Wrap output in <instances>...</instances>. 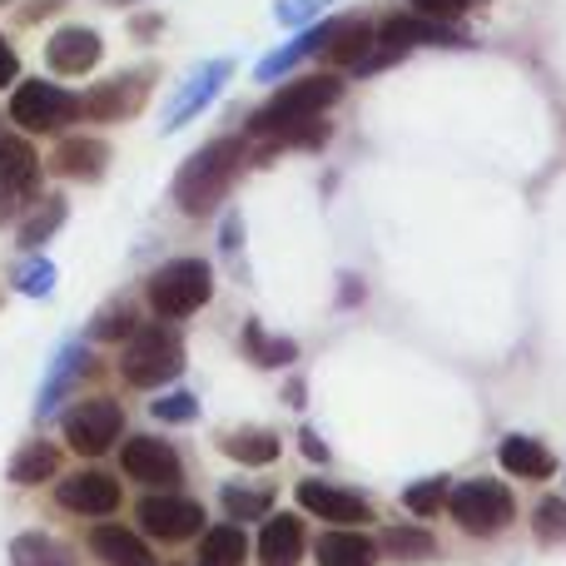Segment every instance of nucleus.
Instances as JSON below:
<instances>
[{
	"instance_id": "f257e3e1",
	"label": "nucleus",
	"mask_w": 566,
	"mask_h": 566,
	"mask_svg": "<svg viewBox=\"0 0 566 566\" xmlns=\"http://www.w3.org/2000/svg\"><path fill=\"white\" fill-rule=\"evenodd\" d=\"M244 139L249 135L209 139L205 149H195V155L179 165V175H175V205L185 209V214H209V209H214L219 199L229 195L239 165H244Z\"/></svg>"
},
{
	"instance_id": "f03ea898",
	"label": "nucleus",
	"mask_w": 566,
	"mask_h": 566,
	"mask_svg": "<svg viewBox=\"0 0 566 566\" xmlns=\"http://www.w3.org/2000/svg\"><path fill=\"white\" fill-rule=\"evenodd\" d=\"M343 99V80L338 75H303L293 85H283L264 109H254L244 125L249 139H269L283 135V129H298L308 119H323V109H333Z\"/></svg>"
},
{
	"instance_id": "7ed1b4c3",
	"label": "nucleus",
	"mask_w": 566,
	"mask_h": 566,
	"mask_svg": "<svg viewBox=\"0 0 566 566\" xmlns=\"http://www.w3.org/2000/svg\"><path fill=\"white\" fill-rule=\"evenodd\" d=\"M209 298H214V269H209L205 259H169V264L149 279V308L165 323L195 318Z\"/></svg>"
},
{
	"instance_id": "20e7f679",
	"label": "nucleus",
	"mask_w": 566,
	"mask_h": 566,
	"mask_svg": "<svg viewBox=\"0 0 566 566\" xmlns=\"http://www.w3.org/2000/svg\"><path fill=\"white\" fill-rule=\"evenodd\" d=\"M119 373L129 388H165L185 373V343L175 328H135L119 353Z\"/></svg>"
},
{
	"instance_id": "39448f33",
	"label": "nucleus",
	"mask_w": 566,
	"mask_h": 566,
	"mask_svg": "<svg viewBox=\"0 0 566 566\" xmlns=\"http://www.w3.org/2000/svg\"><path fill=\"white\" fill-rule=\"evenodd\" d=\"M448 512L462 532H472V537H492V532L512 527L517 502H512V492L502 488V482L472 478V482H462V488L448 492Z\"/></svg>"
},
{
	"instance_id": "423d86ee",
	"label": "nucleus",
	"mask_w": 566,
	"mask_h": 566,
	"mask_svg": "<svg viewBox=\"0 0 566 566\" xmlns=\"http://www.w3.org/2000/svg\"><path fill=\"white\" fill-rule=\"evenodd\" d=\"M80 115V95H70L55 80H25L10 95V119H15L25 135H55L70 119Z\"/></svg>"
},
{
	"instance_id": "0eeeda50",
	"label": "nucleus",
	"mask_w": 566,
	"mask_h": 566,
	"mask_svg": "<svg viewBox=\"0 0 566 566\" xmlns=\"http://www.w3.org/2000/svg\"><path fill=\"white\" fill-rule=\"evenodd\" d=\"M40 199V155L30 139L0 135V224L25 219V209Z\"/></svg>"
},
{
	"instance_id": "6e6552de",
	"label": "nucleus",
	"mask_w": 566,
	"mask_h": 566,
	"mask_svg": "<svg viewBox=\"0 0 566 566\" xmlns=\"http://www.w3.org/2000/svg\"><path fill=\"white\" fill-rule=\"evenodd\" d=\"M234 80V60L229 55H219V60H205V65H195L189 70V80L169 95V105H165V115H159V129L165 135H175V129H185V125H195L199 115H205L209 105H214L219 95H224V85Z\"/></svg>"
},
{
	"instance_id": "1a4fd4ad",
	"label": "nucleus",
	"mask_w": 566,
	"mask_h": 566,
	"mask_svg": "<svg viewBox=\"0 0 566 566\" xmlns=\"http://www.w3.org/2000/svg\"><path fill=\"white\" fill-rule=\"evenodd\" d=\"M60 422H65V442L80 458H99V452L115 448V438L125 432V412H119L115 398H85Z\"/></svg>"
},
{
	"instance_id": "9d476101",
	"label": "nucleus",
	"mask_w": 566,
	"mask_h": 566,
	"mask_svg": "<svg viewBox=\"0 0 566 566\" xmlns=\"http://www.w3.org/2000/svg\"><path fill=\"white\" fill-rule=\"evenodd\" d=\"M149 90H155V70H125L115 80H99L90 95H80V115L115 125V119H135L145 109Z\"/></svg>"
},
{
	"instance_id": "9b49d317",
	"label": "nucleus",
	"mask_w": 566,
	"mask_h": 566,
	"mask_svg": "<svg viewBox=\"0 0 566 566\" xmlns=\"http://www.w3.org/2000/svg\"><path fill=\"white\" fill-rule=\"evenodd\" d=\"M139 527L165 547H179V542L205 537V507L189 497H145L139 502Z\"/></svg>"
},
{
	"instance_id": "f8f14e48",
	"label": "nucleus",
	"mask_w": 566,
	"mask_h": 566,
	"mask_svg": "<svg viewBox=\"0 0 566 566\" xmlns=\"http://www.w3.org/2000/svg\"><path fill=\"white\" fill-rule=\"evenodd\" d=\"M298 502L303 512H313V517L333 522V527H363V522L373 517L368 497H358L353 488H333V482H298Z\"/></svg>"
},
{
	"instance_id": "ddd939ff",
	"label": "nucleus",
	"mask_w": 566,
	"mask_h": 566,
	"mask_svg": "<svg viewBox=\"0 0 566 566\" xmlns=\"http://www.w3.org/2000/svg\"><path fill=\"white\" fill-rule=\"evenodd\" d=\"M60 507L75 512V517H109V512L119 507V482L109 478V472H75V478H65L55 488Z\"/></svg>"
},
{
	"instance_id": "4468645a",
	"label": "nucleus",
	"mask_w": 566,
	"mask_h": 566,
	"mask_svg": "<svg viewBox=\"0 0 566 566\" xmlns=\"http://www.w3.org/2000/svg\"><path fill=\"white\" fill-rule=\"evenodd\" d=\"M80 373H90V338L60 343V353L50 358V368H45V382H40V392H35V412H40V418H50V412L65 402V392L80 382Z\"/></svg>"
},
{
	"instance_id": "2eb2a0df",
	"label": "nucleus",
	"mask_w": 566,
	"mask_h": 566,
	"mask_svg": "<svg viewBox=\"0 0 566 566\" xmlns=\"http://www.w3.org/2000/svg\"><path fill=\"white\" fill-rule=\"evenodd\" d=\"M99 55H105V40L90 25H65L45 40V65L55 75H90L99 65Z\"/></svg>"
},
{
	"instance_id": "dca6fc26",
	"label": "nucleus",
	"mask_w": 566,
	"mask_h": 566,
	"mask_svg": "<svg viewBox=\"0 0 566 566\" xmlns=\"http://www.w3.org/2000/svg\"><path fill=\"white\" fill-rule=\"evenodd\" d=\"M119 462H125V472L135 482H145V488H175L179 472H185L179 468V452L159 438H129Z\"/></svg>"
},
{
	"instance_id": "f3484780",
	"label": "nucleus",
	"mask_w": 566,
	"mask_h": 566,
	"mask_svg": "<svg viewBox=\"0 0 566 566\" xmlns=\"http://www.w3.org/2000/svg\"><path fill=\"white\" fill-rule=\"evenodd\" d=\"M333 30H338V20H318V25L298 30L289 45L269 50V55L259 60V65H254V80H259V85H274V80H283L293 65H303V60L323 55V50H328V40H333Z\"/></svg>"
},
{
	"instance_id": "a211bd4d",
	"label": "nucleus",
	"mask_w": 566,
	"mask_h": 566,
	"mask_svg": "<svg viewBox=\"0 0 566 566\" xmlns=\"http://www.w3.org/2000/svg\"><path fill=\"white\" fill-rule=\"evenodd\" d=\"M259 566H298L303 552H308V537H303V522L293 512H274L264 517V532H259Z\"/></svg>"
},
{
	"instance_id": "6ab92c4d",
	"label": "nucleus",
	"mask_w": 566,
	"mask_h": 566,
	"mask_svg": "<svg viewBox=\"0 0 566 566\" xmlns=\"http://www.w3.org/2000/svg\"><path fill=\"white\" fill-rule=\"evenodd\" d=\"M50 165L65 179H99L109 169V145L105 139H90V135H70V139H60Z\"/></svg>"
},
{
	"instance_id": "aec40b11",
	"label": "nucleus",
	"mask_w": 566,
	"mask_h": 566,
	"mask_svg": "<svg viewBox=\"0 0 566 566\" xmlns=\"http://www.w3.org/2000/svg\"><path fill=\"white\" fill-rule=\"evenodd\" d=\"M90 552L105 566H155V552L129 527H95L90 532Z\"/></svg>"
},
{
	"instance_id": "412c9836",
	"label": "nucleus",
	"mask_w": 566,
	"mask_h": 566,
	"mask_svg": "<svg viewBox=\"0 0 566 566\" xmlns=\"http://www.w3.org/2000/svg\"><path fill=\"white\" fill-rule=\"evenodd\" d=\"M497 458H502V468H507L512 478L542 482V478H552V472H557V458H552L547 442H537V438H502Z\"/></svg>"
},
{
	"instance_id": "4be33fe9",
	"label": "nucleus",
	"mask_w": 566,
	"mask_h": 566,
	"mask_svg": "<svg viewBox=\"0 0 566 566\" xmlns=\"http://www.w3.org/2000/svg\"><path fill=\"white\" fill-rule=\"evenodd\" d=\"M10 566H80V562H75V547H65L50 532H20L10 542Z\"/></svg>"
},
{
	"instance_id": "5701e85b",
	"label": "nucleus",
	"mask_w": 566,
	"mask_h": 566,
	"mask_svg": "<svg viewBox=\"0 0 566 566\" xmlns=\"http://www.w3.org/2000/svg\"><path fill=\"white\" fill-rule=\"evenodd\" d=\"M244 358L254 363V368H289L293 358H298V343L293 338H279V333H264V323L249 318L244 323Z\"/></svg>"
},
{
	"instance_id": "b1692460",
	"label": "nucleus",
	"mask_w": 566,
	"mask_h": 566,
	"mask_svg": "<svg viewBox=\"0 0 566 566\" xmlns=\"http://www.w3.org/2000/svg\"><path fill=\"white\" fill-rule=\"evenodd\" d=\"M219 448H224L234 462H244V468H269V462H279V438L269 428L224 432V438H219Z\"/></svg>"
},
{
	"instance_id": "393cba45",
	"label": "nucleus",
	"mask_w": 566,
	"mask_h": 566,
	"mask_svg": "<svg viewBox=\"0 0 566 566\" xmlns=\"http://www.w3.org/2000/svg\"><path fill=\"white\" fill-rule=\"evenodd\" d=\"M373 557H378V547L353 527H338V532H328V537H318V566H373Z\"/></svg>"
},
{
	"instance_id": "a878e982",
	"label": "nucleus",
	"mask_w": 566,
	"mask_h": 566,
	"mask_svg": "<svg viewBox=\"0 0 566 566\" xmlns=\"http://www.w3.org/2000/svg\"><path fill=\"white\" fill-rule=\"evenodd\" d=\"M55 472H60V448H55V442H25V448L10 458V482H15V488L50 482Z\"/></svg>"
},
{
	"instance_id": "bb28decb",
	"label": "nucleus",
	"mask_w": 566,
	"mask_h": 566,
	"mask_svg": "<svg viewBox=\"0 0 566 566\" xmlns=\"http://www.w3.org/2000/svg\"><path fill=\"white\" fill-rule=\"evenodd\" d=\"M244 557H249V537L239 532V522L209 527L199 537V566H244Z\"/></svg>"
},
{
	"instance_id": "cd10ccee",
	"label": "nucleus",
	"mask_w": 566,
	"mask_h": 566,
	"mask_svg": "<svg viewBox=\"0 0 566 566\" xmlns=\"http://www.w3.org/2000/svg\"><path fill=\"white\" fill-rule=\"evenodd\" d=\"M60 219H65V199L60 195L35 199V209H25V224H20V249H40L60 229Z\"/></svg>"
},
{
	"instance_id": "c85d7f7f",
	"label": "nucleus",
	"mask_w": 566,
	"mask_h": 566,
	"mask_svg": "<svg viewBox=\"0 0 566 566\" xmlns=\"http://www.w3.org/2000/svg\"><path fill=\"white\" fill-rule=\"evenodd\" d=\"M55 264L50 259H40L35 249H30V259H20L15 269H10V289L15 293H25V298H50L55 293Z\"/></svg>"
},
{
	"instance_id": "c756f323",
	"label": "nucleus",
	"mask_w": 566,
	"mask_h": 566,
	"mask_svg": "<svg viewBox=\"0 0 566 566\" xmlns=\"http://www.w3.org/2000/svg\"><path fill=\"white\" fill-rule=\"evenodd\" d=\"M219 497H224V512H229L234 522L269 517V507H274V492H269V488H239V482H229Z\"/></svg>"
},
{
	"instance_id": "7c9ffc66",
	"label": "nucleus",
	"mask_w": 566,
	"mask_h": 566,
	"mask_svg": "<svg viewBox=\"0 0 566 566\" xmlns=\"http://www.w3.org/2000/svg\"><path fill=\"white\" fill-rule=\"evenodd\" d=\"M135 328H139L135 308H129V303H109V308H99V313H95V323H90L85 338H105V343H115V338H129Z\"/></svg>"
},
{
	"instance_id": "2f4dec72",
	"label": "nucleus",
	"mask_w": 566,
	"mask_h": 566,
	"mask_svg": "<svg viewBox=\"0 0 566 566\" xmlns=\"http://www.w3.org/2000/svg\"><path fill=\"white\" fill-rule=\"evenodd\" d=\"M448 478H422V482H412L408 492H402V507L408 512H418V517H432V512H442L448 507Z\"/></svg>"
},
{
	"instance_id": "473e14b6",
	"label": "nucleus",
	"mask_w": 566,
	"mask_h": 566,
	"mask_svg": "<svg viewBox=\"0 0 566 566\" xmlns=\"http://www.w3.org/2000/svg\"><path fill=\"white\" fill-rule=\"evenodd\" d=\"M382 547H388L392 557L412 562V557H432V552H438V542H432L428 532H418V527H392L388 537H382Z\"/></svg>"
},
{
	"instance_id": "72a5a7b5",
	"label": "nucleus",
	"mask_w": 566,
	"mask_h": 566,
	"mask_svg": "<svg viewBox=\"0 0 566 566\" xmlns=\"http://www.w3.org/2000/svg\"><path fill=\"white\" fill-rule=\"evenodd\" d=\"M333 0H274V20L279 25H313V15H323Z\"/></svg>"
},
{
	"instance_id": "f704fd0d",
	"label": "nucleus",
	"mask_w": 566,
	"mask_h": 566,
	"mask_svg": "<svg viewBox=\"0 0 566 566\" xmlns=\"http://www.w3.org/2000/svg\"><path fill=\"white\" fill-rule=\"evenodd\" d=\"M155 418L159 422H195L199 398L195 392H165V398H155Z\"/></svg>"
},
{
	"instance_id": "c9c22d12",
	"label": "nucleus",
	"mask_w": 566,
	"mask_h": 566,
	"mask_svg": "<svg viewBox=\"0 0 566 566\" xmlns=\"http://www.w3.org/2000/svg\"><path fill=\"white\" fill-rule=\"evenodd\" d=\"M408 6L418 10V15H428V20H458L472 0H408Z\"/></svg>"
},
{
	"instance_id": "e433bc0d",
	"label": "nucleus",
	"mask_w": 566,
	"mask_h": 566,
	"mask_svg": "<svg viewBox=\"0 0 566 566\" xmlns=\"http://www.w3.org/2000/svg\"><path fill=\"white\" fill-rule=\"evenodd\" d=\"M537 527L547 532V537H566V502H542V512H537Z\"/></svg>"
},
{
	"instance_id": "4c0bfd02",
	"label": "nucleus",
	"mask_w": 566,
	"mask_h": 566,
	"mask_svg": "<svg viewBox=\"0 0 566 566\" xmlns=\"http://www.w3.org/2000/svg\"><path fill=\"white\" fill-rule=\"evenodd\" d=\"M15 75H20V60H15V50H10V40L0 35V90L15 85Z\"/></svg>"
},
{
	"instance_id": "58836bf2",
	"label": "nucleus",
	"mask_w": 566,
	"mask_h": 566,
	"mask_svg": "<svg viewBox=\"0 0 566 566\" xmlns=\"http://www.w3.org/2000/svg\"><path fill=\"white\" fill-rule=\"evenodd\" d=\"M298 442H303V452H308V458H313V462H328V448H323V442H318V438H313V432H308V428H303V438H298Z\"/></svg>"
},
{
	"instance_id": "ea45409f",
	"label": "nucleus",
	"mask_w": 566,
	"mask_h": 566,
	"mask_svg": "<svg viewBox=\"0 0 566 566\" xmlns=\"http://www.w3.org/2000/svg\"><path fill=\"white\" fill-rule=\"evenodd\" d=\"M119 6H129V0H119Z\"/></svg>"
},
{
	"instance_id": "a19ab883",
	"label": "nucleus",
	"mask_w": 566,
	"mask_h": 566,
	"mask_svg": "<svg viewBox=\"0 0 566 566\" xmlns=\"http://www.w3.org/2000/svg\"><path fill=\"white\" fill-rule=\"evenodd\" d=\"M0 135H6V129H0Z\"/></svg>"
}]
</instances>
